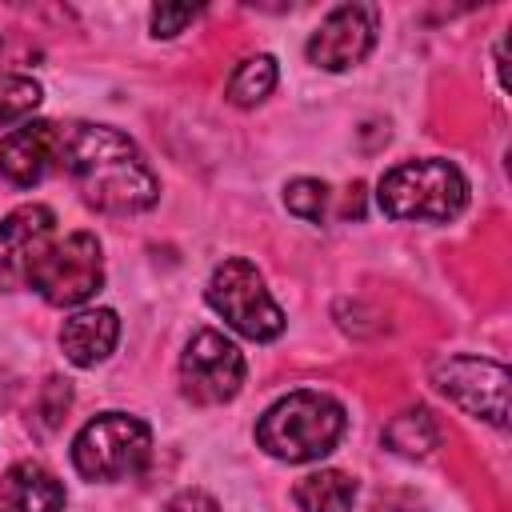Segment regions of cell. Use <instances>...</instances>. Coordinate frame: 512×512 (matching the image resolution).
<instances>
[{
    "label": "cell",
    "instance_id": "cell-1",
    "mask_svg": "<svg viewBox=\"0 0 512 512\" xmlns=\"http://www.w3.org/2000/svg\"><path fill=\"white\" fill-rule=\"evenodd\" d=\"M56 168L76 180L84 200L100 212H144L156 204L160 184L140 148L108 124H60Z\"/></svg>",
    "mask_w": 512,
    "mask_h": 512
},
{
    "label": "cell",
    "instance_id": "cell-2",
    "mask_svg": "<svg viewBox=\"0 0 512 512\" xmlns=\"http://www.w3.org/2000/svg\"><path fill=\"white\" fill-rule=\"evenodd\" d=\"M340 436H344V408L332 396L312 392V388L288 392L256 424V444L268 456L288 460V464L328 456Z\"/></svg>",
    "mask_w": 512,
    "mask_h": 512
},
{
    "label": "cell",
    "instance_id": "cell-3",
    "mask_svg": "<svg viewBox=\"0 0 512 512\" xmlns=\"http://www.w3.org/2000/svg\"><path fill=\"white\" fill-rule=\"evenodd\" d=\"M384 216L392 220H456L464 200H468V184L460 176L456 164L448 160H404L392 172H384L380 192H376Z\"/></svg>",
    "mask_w": 512,
    "mask_h": 512
},
{
    "label": "cell",
    "instance_id": "cell-4",
    "mask_svg": "<svg viewBox=\"0 0 512 512\" xmlns=\"http://www.w3.org/2000/svg\"><path fill=\"white\" fill-rule=\"evenodd\" d=\"M152 456V428L128 412H100L72 444V464L84 480H128Z\"/></svg>",
    "mask_w": 512,
    "mask_h": 512
},
{
    "label": "cell",
    "instance_id": "cell-5",
    "mask_svg": "<svg viewBox=\"0 0 512 512\" xmlns=\"http://www.w3.org/2000/svg\"><path fill=\"white\" fill-rule=\"evenodd\" d=\"M208 304L248 340H276L284 332V312L276 308V300L264 288V276L256 272L252 260L232 256L224 264H216L212 280H208Z\"/></svg>",
    "mask_w": 512,
    "mask_h": 512
},
{
    "label": "cell",
    "instance_id": "cell-6",
    "mask_svg": "<svg viewBox=\"0 0 512 512\" xmlns=\"http://www.w3.org/2000/svg\"><path fill=\"white\" fill-rule=\"evenodd\" d=\"M100 284H104V260H100V240L92 232H72L64 244H52L28 280V288H36L56 308L92 300Z\"/></svg>",
    "mask_w": 512,
    "mask_h": 512
},
{
    "label": "cell",
    "instance_id": "cell-7",
    "mask_svg": "<svg viewBox=\"0 0 512 512\" xmlns=\"http://www.w3.org/2000/svg\"><path fill=\"white\" fill-rule=\"evenodd\" d=\"M432 384L460 404L468 416L488 420L496 428L508 424V368L480 356H452L432 368Z\"/></svg>",
    "mask_w": 512,
    "mask_h": 512
},
{
    "label": "cell",
    "instance_id": "cell-8",
    "mask_svg": "<svg viewBox=\"0 0 512 512\" xmlns=\"http://www.w3.org/2000/svg\"><path fill=\"white\" fill-rule=\"evenodd\" d=\"M180 384L192 404H224L244 384V356L224 332H196L180 356Z\"/></svg>",
    "mask_w": 512,
    "mask_h": 512
},
{
    "label": "cell",
    "instance_id": "cell-9",
    "mask_svg": "<svg viewBox=\"0 0 512 512\" xmlns=\"http://www.w3.org/2000/svg\"><path fill=\"white\" fill-rule=\"evenodd\" d=\"M56 216L44 204H24L0 220V288H24L40 264V256L52 248Z\"/></svg>",
    "mask_w": 512,
    "mask_h": 512
},
{
    "label": "cell",
    "instance_id": "cell-10",
    "mask_svg": "<svg viewBox=\"0 0 512 512\" xmlns=\"http://www.w3.org/2000/svg\"><path fill=\"white\" fill-rule=\"evenodd\" d=\"M376 44V8L372 4H340L308 40V60L324 72H344L360 64Z\"/></svg>",
    "mask_w": 512,
    "mask_h": 512
},
{
    "label": "cell",
    "instance_id": "cell-11",
    "mask_svg": "<svg viewBox=\"0 0 512 512\" xmlns=\"http://www.w3.org/2000/svg\"><path fill=\"white\" fill-rule=\"evenodd\" d=\"M56 136H60V124L52 120H32L12 128L0 140V172L16 188L40 184L48 172H56Z\"/></svg>",
    "mask_w": 512,
    "mask_h": 512
},
{
    "label": "cell",
    "instance_id": "cell-12",
    "mask_svg": "<svg viewBox=\"0 0 512 512\" xmlns=\"http://www.w3.org/2000/svg\"><path fill=\"white\" fill-rule=\"evenodd\" d=\"M64 484L36 460H20L0 480V512H60Z\"/></svg>",
    "mask_w": 512,
    "mask_h": 512
},
{
    "label": "cell",
    "instance_id": "cell-13",
    "mask_svg": "<svg viewBox=\"0 0 512 512\" xmlns=\"http://www.w3.org/2000/svg\"><path fill=\"white\" fill-rule=\"evenodd\" d=\"M116 336H120L116 312L112 308H88V312H76L72 320H64L60 348H64V356L72 364L92 368V364H100L116 348Z\"/></svg>",
    "mask_w": 512,
    "mask_h": 512
},
{
    "label": "cell",
    "instance_id": "cell-14",
    "mask_svg": "<svg viewBox=\"0 0 512 512\" xmlns=\"http://www.w3.org/2000/svg\"><path fill=\"white\" fill-rule=\"evenodd\" d=\"M292 500L304 512H352V504H356V480L344 476V472H336V468H320V472H308L304 480H296Z\"/></svg>",
    "mask_w": 512,
    "mask_h": 512
},
{
    "label": "cell",
    "instance_id": "cell-15",
    "mask_svg": "<svg viewBox=\"0 0 512 512\" xmlns=\"http://www.w3.org/2000/svg\"><path fill=\"white\" fill-rule=\"evenodd\" d=\"M384 444L400 456H428L440 444V424L428 408H404L384 424Z\"/></svg>",
    "mask_w": 512,
    "mask_h": 512
},
{
    "label": "cell",
    "instance_id": "cell-16",
    "mask_svg": "<svg viewBox=\"0 0 512 512\" xmlns=\"http://www.w3.org/2000/svg\"><path fill=\"white\" fill-rule=\"evenodd\" d=\"M272 88H276V60H272V56H252V60H244V64L232 72V80H228V100H232L236 108H252V104H260Z\"/></svg>",
    "mask_w": 512,
    "mask_h": 512
},
{
    "label": "cell",
    "instance_id": "cell-17",
    "mask_svg": "<svg viewBox=\"0 0 512 512\" xmlns=\"http://www.w3.org/2000/svg\"><path fill=\"white\" fill-rule=\"evenodd\" d=\"M40 104V84L32 76H16V72H0V128L16 124L20 116H28Z\"/></svg>",
    "mask_w": 512,
    "mask_h": 512
},
{
    "label": "cell",
    "instance_id": "cell-18",
    "mask_svg": "<svg viewBox=\"0 0 512 512\" xmlns=\"http://www.w3.org/2000/svg\"><path fill=\"white\" fill-rule=\"evenodd\" d=\"M284 204H288V212H296L300 220H324V208H328V184L300 176V180H292V184L284 188Z\"/></svg>",
    "mask_w": 512,
    "mask_h": 512
},
{
    "label": "cell",
    "instance_id": "cell-19",
    "mask_svg": "<svg viewBox=\"0 0 512 512\" xmlns=\"http://www.w3.org/2000/svg\"><path fill=\"white\" fill-rule=\"evenodd\" d=\"M68 404H72L68 380H48V384H44V396H40V416H44V424H48V428H56V424H60V416L68 412Z\"/></svg>",
    "mask_w": 512,
    "mask_h": 512
},
{
    "label": "cell",
    "instance_id": "cell-20",
    "mask_svg": "<svg viewBox=\"0 0 512 512\" xmlns=\"http://www.w3.org/2000/svg\"><path fill=\"white\" fill-rule=\"evenodd\" d=\"M192 16H196L192 4H160V8H152V32L156 36H176Z\"/></svg>",
    "mask_w": 512,
    "mask_h": 512
},
{
    "label": "cell",
    "instance_id": "cell-21",
    "mask_svg": "<svg viewBox=\"0 0 512 512\" xmlns=\"http://www.w3.org/2000/svg\"><path fill=\"white\" fill-rule=\"evenodd\" d=\"M368 512H428V508H424V500H420L416 492H408V488H388V492H376V496H372Z\"/></svg>",
    "mask_w": 512,
    "mask_h": 512
},
{
    "label": "cell",
    "instance_id": "cell-22",
    "mask_svg": "<svg viewBox=\"0 0 512 512\" xmlns=\"http://www.w3.org/2000/svg\"><path fill=\"white\" fill-rule=\"evenodd\" d=\"M160 512H220V504H216L208 492H200V488H184V492H176Z\"/></svg>",
    "mask_w": 512,
    "mask_h": 512
}]
</instances>
